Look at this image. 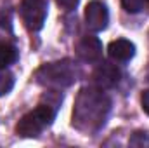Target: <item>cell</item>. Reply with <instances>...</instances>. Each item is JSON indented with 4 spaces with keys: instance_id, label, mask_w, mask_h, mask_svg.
Masks as SVG:
<instances>
[{
    "instance_id": "cell-1",
    "label": "cell",
    "mask_w": 149,
    "mask_h": 148,
    "mask_svg": "<svg viewBox=\"0 0 149 148\" xmlns=\"http://www.w3.org/2000/svg\"><path fill=\"white\" fill-rule=\"evenodd\" d=\"M111 110V99L102 89L83 87L73 106V127L81 132H97L104 124Z\"/></svg>"
},
{
    "instance_id": "cell-2",
    "label": "cell",
    "mask_w": 149,
    "mask_h": 148,
    "mask_svg": "<svg viewBox=\"0 0 149 148\" xmlns=\"http://www.w3.org/2000/svg\"><path fill=\"white\" fill-rule=\"evenodd\" d=\"M78 70L73 61L63 59V61H54V63H45L35 72V80L37 84L43 87H70L76 82Z\"/></svg>"
},
{
    "instance_id": "cell-3",
    "label": "cell",
    "mask_w": 149,
    "mask_h": 148,
    "mask_svg": "<svg viewBox=\"0 0 149 148\" xmlns=\"http://www.w3.org/2000/svg\"><path fill=\"white\" fill-rule=\"evenodd\" d=\"M56 118V106L40 103L35 110L28 111L16 125V132L21 138H37L47 127L52 125Z\"/></svg>"
},
{
    "instance_id": "cell-4",
    "label": "cell",
    "mask_w": 149,
    "mask_h": 148,
    "mask_svg": "<svg viewBox=\"0 0 149 148\" xmlns=\"http://www.w3.org/2000/svg\"><path fill=\"white\" fill-rule=\"evenodd\" d=\"M47 0H21L19 14L24 23V26L30 32H38L43 28L47 19Z\"/></svg>"
},
{
    "instance_id": "cell-5",
    "label": "cell",
    "mask_w": 149,
    "mask_h": 148,
    "mask_svg": "<svg viewBox=\"0 0 149 148\" xmlns=\"http://www.w3.org/2000/svg\"><path fill=\"white\" fill-rule=\"evenodd\" d=\"M85 23H87V28L92 32L106 30L109 23V12L106 4L101 0H90L85 7Z\"/></svg>"
},
{
    "instance_id": "cell-6",
    "label": "cell",
    "mask_w": 149,
    "mask_h": 148,
    "mask_svg": "<svg viewBox=\"0 0 149 148\" xmlns=\"http://www.w3.org/2000/svg\"><path fill=\"white\" fill-rule=\"evenodd\" d=\"M74 51L78 59H81L83 63H97L102 58V44L97 37L92 35H85L80 38L74 45Z\"/></svg>"
},
{
    "instance_id": "cell-7",
    "label": "cell",
    "mask_w": 149,
    "mask_h": 148,
    "mask_svg": "<svg viewBox=\"0 0 149 148\" xmlns=\"http://www.w3.org/2000/svg\"><path fill=\"white\" fill-rule=\"evenodd\" d=\"M94 82L99 89H111L120 82V70L116 65L101 63L94 72Z\"/></svg>"
},
{
    "instance_id": "cell-8",
    "label": "cell",
    "mask_w": 149,
    "mask_h": 148,
    "mask_svg": "<svg viewBox=\"0 0 149 148\" xmlns=\"http://www.w3.org/2000/svg\"><path fill=\"white\" fill-rule=\"evenodd\" d=\"M108 54L109 58L114 61H120V63H125V61H130L135 54V45L127 40V38H118V40H113L108 47Z\"/></svg>"
},
{
    "instance_id": "cell-9",
    "label": "cell",
    "mask_w": 149,
    "mask_h": 148,
    "mask_svg": "<svg viewBox=\"0 0 149 148\" xmlns=\"http://www.w3.org/2000/svg\"><path fill=\"white\" fill-rule=\"evenodd\" d=\"M17 49L9 42H0V68H7L17 61Z\"/></svg>"
},
{
    "instance_id": "cell-10",
    "label": "cell",
    "mask_w": 149,
    "mask_h": 148,
    "mask_svg": "<svg viewBox=\"0 0 149 148\" xmlns=\"http://www.w3.org/2000/svg\"><path fill=\"white\" fill-rule=\"evenodd\" d=\"M14 87V75L7 68H0V96H5Z\"/></svg>"
},
{
    "instance_id": "cell-11",
    "label": "cell",
    "mask_w": 149,
    "mask_h": 148,
    "mask_svg": "<svg viewBox=\"0 0 149 148\" xmlns=\"http://www.w3.org/2000/svg\"><path fill=\"white\" fill-rule=\"evenodd\" d=\"M121 5L127 12L130 14H137L144 9V0H121Z\"/></svg>"
},
{
    "instance_id": "cell-12",
    "label": "cell",
    "mask_w": 149,
    "mask_h": 148,
    "mask_svg": "<svg viewBox=\"0 0 149 148\" xmlns=\"http://www.w3.org/2000/svg\"><path fill=\"white\" fill-rule=\"evenodd\" d=\"M130 145L132 147H149V134L148 132H135L130 138Z\"/></svg>"
},
{
    "instance_id": "cell-13",
    "label": "cell",
    "mask_w": 149,
    "mask_h": 148,
    "mask_svg": "<svg viewBox=\"0 0 149 148\" xmlns=\"http://www.w3.org/2000/svg\"><path fill=\"white\" fill-rule=\"evenodd\" d=\"M56 2H57V5H59L61 9H64V11H73L74 7L78 5L80 0H56Z\"/></svg>"
},
{
    "instance_id": "cell-14",
    "label": "cell",
    "mask_w": 149,
    "mask_h": 148,
    "mask_svg": "<svg viewBox=\"0 0 149 148\" xmlns=\"http://www.w3.org/2000/svg\"><path fill=\"white\" fill-rule=\"evenodd\" d=\"M141 105H142V110L149 115V89L142 92V98H141Z\"/></svg>"
},
{
    "instance_id": "cell-15",
    "label": "cell",
    "mask_w": 149,
    "mask_h": 148,
    "mask_svg": "<svg viewBox=\"0 0 149 148\" xmlns=\"http://www.w3.org/2000/svg\"><path fill=\"white\" fill-rule=\"evenodd\" d=\"M146 2H148V4H149V0H146Z\"/></svg>"
}]
</instances>
